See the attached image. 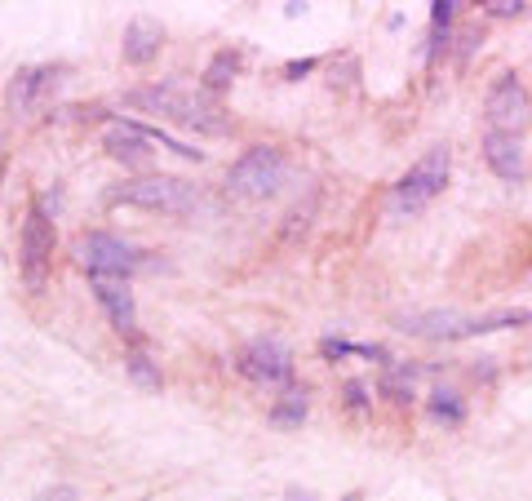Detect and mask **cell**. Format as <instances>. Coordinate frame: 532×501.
<instances>
[{
	"label": "cell",
	"instance_id": "obj_1",
	"mask_svg": "<svg viewBox=\"0 0 532 501\" xmlns=\"http://www.w3.org/2000/svg\"><path fill=\"white\" fill-rule=\"evenodd\" d=\"M125 107L151 111V116H165V120H178V125H191V129H200V134H227V129H231L227 111L204 94V89L173 85V80H165V85H147V89H129Z\"/></svg>",
	"mask_w": 532,
	"mask_h": 501
},
{
	"label": "cell",
	"instance_id": "obj_2",
	"mask_svg": "<svg viewBox=\"0 0 532 501\" xmlns=\"http://www.w3.org/2000/svg\"><path fill=\"white\" fill-rule=\"evenodd\" d=\"M111 204H133V209H151V213H173V218H187L196 213L200 191L187 178H169V173H151V178L125 182V187L111 191Z\"/></svg>",
	"mask_w": 532,
	"mask_h": 501
},
{
	"label": "cell",
	"instance_id": "obj_3",
	"mask_svg": "<svg viewBox=\"0 0 532 501\" xmlns=\"http://www.w3.org/2000/svg\"><path fill=\"white\" fill-rule=\"evenodd\" d=\"M448 165H453L448 147H431V151H426V156L395 182V191H391V213H417V209H426V204H431L439 191H444Z\"/></svg>",
	"mask_w": 532,
	"mask_h": 501
},
{
	"label": "cell",
	"instance_id": "obj_4",
	"mask_svg": "<svg viewBox=\"0 0 532 501\" xmlns=\"http://www.w3.org/2000/svg\"><path fill=\"white\" fill-rule=\"evenodd\" d=\"M284 182V151L280 147H249L227 173V191L240 200H266Z\"/></svg>",
	"mask_w": 532,
	"mask_h": 501
},
{
	"label": "cell",
	"instance_id": "obj_5",
	"mask_svg": "<svg viewBox=\"0 0 532 501\" xmlns=\"http://www.w3.org/2000/svg\"><path fill=\"white\" fill-rule=\"evenodd\" d=\"M71 253H76V262L89 271V280H125L129 271H138V249L107 231L76 235Z\"/></svg>",
	"mask_w": 532,
	"mask_h": 501
},
{
	"label": "cell",
	"instance_id": "obj_6",
	"mask_svg": "<svg viewBox=\"0 0 532 501\" xmlns=\"http://www.w3.org/2000/svg\"><path fill=\"white\" fill-rule=\"evenodd\" d=\"M484 111H488V120H493V134L519 138L528 129V120H532V98H528L524 80H519V76H501L497 85L488 89Z\"/></svg>",
	"mask_w": 532,
	"mask_h": 501
},
{
	"label": "cell",
	"instance_id": "obj_7",
	"mask_svg": "<svg viewBox=\"0 0 532 501\" xmlns=\"http://www.w3.org/2000/svg\"><path fill=\"white\" fill-rule=\"evenodd\" d=\"M49 262H54V222H49V213L40 204H32L23 222V280L32 289H45Z\"/></svg>",
	"mask_w": 532,
	"mask_h": 501
},
{
	"label": "cell",
	"instance_id": "obj_8",
	"mask_svg": "<svg viewBox=\"0 0 532 501\" xmlns=\"http://www.w3.org/2000/svg\"><path fill=\"white\" fill-rule=\"evenodd\" d=\"M235 364H240V373L249 377V382H266V386L289 382V373H293L289 351H284L280 342H271V337H258V342H249Z\"/></svg>",
	"mask_w": 532,
	"mask_h": 501
},
{
	"label": "cell",
	"instance_id": "obj_9",
	"mask_svg": "<svg viewBox=\"0 0 532 501\" xmlns=\"http://www.w3.org/2000/svg\"><path fill=\"white\" fill-rule=\"evenodd\" d=\"M58 76H63L58 67H23L14 80H9V111H14V116L36 111L40 102L58 89Z\"/></svg>",
	"mask_w": 532,
	"mask_h": 501
},
{
	"label": "cell",
	"instance_id": "obj_10",
	"mask_svg": "<svg viewBox=\"0 0 532 501\" xmlns=\"http://www.w3.org/2000/svg\"><path fill=\"white\" fill-rule=\"evenodd\" d=\"M89 284H94L98 306L107 311V320L116 324L120 333H133V329H138V306H133V293H129L125 280H89Z\"/></svg>",
	"mask_w": 532,
	"mask_h": 501
},
{
	"label": "cell",
	"instance_id": "obj_11",
	"mask_svg": "<svg viewBox=\"0 0 532 501\" xmlns=\"http://www.w3.org/2000/svg\"><path fill=\"white\" fill-rule=\"evenodd\" d=\"M102 151H107L111 160H120V165H142V160L151 156V138L142 134L133 120H116V125L102 134Z\"/></svg>",
	"mask_w": 532,
	"mask_h": 501
},
{
	"label": "cell",
	"instance_id": "obj_12",
	"mask_svg": "<svg viewBox=\"0 0 532 501\" xmlns=\"http://www.w3.org/2000/svg\"><path fill=\"white\" fill-rule=\"evenodd\" d=\"M484 160H488V169L506 182H519L528 173L524 147H519V138H510V134H488L484 138Z\"/></svg>",
	"mask_w": 532,
	"mask_h": 501
},
{
	"label": "cell",
	"instance_id": "obj_13",
	"mask_svg": "<svg viewBox=\"0 0 532 501\" xmlns=\"http://www.w3.org/2000/svg\"><path fill=\"white\" fill-rule=\"evenodd\" d=\"M160 40H165L160 23H151V18H133V23L125 27V45H120V54H125V63H133V67H147L151 58L160 54Z\"/></svg>",
	"mask_w": 532,
	"mask_h": 501
},
{
	"label": "cell",
	"instance_id": "obj_14",
	"mask_svg": "<svg viewBox=\"0 0 532 501\" xmlns=\"http://www.w3.org/2000/svg\"><path fill=\"white\" fill-rule=\"evenodd\" d=\"M470 315L462 311H417V315H404L399 329L404 333H417V337H462Z\"/></svg>",
	"mask_w": 532,
	"mask_h": 501
},
{
	"label": "cell",
	"instance_id": "obj_15",
	"mask_svg": "<svg viewBox=\"0 0 532 501\" xmlns=\"http://www.w3.org/2000/svg\"><path fill=\"white\" fill-rule=\"evenodd\" d=\"M235 67H240V58H235V54H218V58H213L209 71H204V94H218V89H227L231 76H235Z\"/></svg>",
	"mask_w": 532,
	"mask_h": 501
},
{
	"label": "cell",
	"instance_id": "obj_16",
	"mask_svg": "<svg viewBox=\"0 0 532 501\" xmlns=\"http://www.w3.org/2000/svg\"><path fill=\"white\" fill-rule=\"evenodd\" d=\"M306 417V395L302 391H289L280 404L271 408V426H302Z\"/></svg>",
	"mask_w": 532,
	"mask_h": 501
},
{
	"label": "cell",
	"instance_id": "obj_17",
	"mask_svg": "<svg viewBox=\"0 0 532 501\" xmlns=\"http://www.w3.org/2000/svg\"><path fill=\"white\" fill-rule=\"evenodd\" d=\"M129 373L138 377V382L147 386V391H160V373H156V368H151V360H147V355H129Z\"/></svg>",
	"mask_w": 532,
	"mask_h": 501
},
{
	"label": "cell",
	"instance_id": "obj_18",
	"mask_svg": "<svg viewBox=\"0 0 532 501\" xmlns=\"http://www.w3.org/2000/svg\"><path fill=\"white\" fill-rule=\"evenodd\" d=\"M431 413H435V417H448V422H462V404H457V395H448V391L435 395Z\"/></svg>",
	"mask_w": 532,
	"mask_h": 501
},
{
	"label": "cell",
	"instance_id": "obj_19",
	"mask_svg": "<svg viewBox=\"0 0 532 501\" xmlns=\"http://www.w3.org/2000/svg\"><path fill=\"white\" fill-rule=\"evenodd\" d=\"M484 9H493V14H497V18H515V14H524V9H528V5H524V0H488V5H484Z\"/></svg>",
	"mask_w": 532,
	"mask_h": 501
},
{
	"label": "cell",
	"instance_id": "obj_20",
	"mask_svg": "<svg viewBox=\"0 0 532 501\" xmlns=\"http://www.w3.org/2000/svg\"><path fill=\"white\" fill-rule=\"evenodd\" d=\"M36 501H80V493H76V488H67V484H58V488H45Z\"/></svg>",
	"mask_w": 532,
	"mask_h": 501
},
{
	"label": "cell",
	"instance_id": "obj_21",
	"mask_svg": "<svg viewBox=\"0 0 532 501\" xmlns=\"http://www.w3.org/2000/svg\"><path fill=\"white\" fill-rule=\"evenodd\" d=\"M431 9H435V23H448V18H453L462 5H457V0H435Z\"/></svg>",
	"mask_w": 532,
	"mask_h": 501
},
{
	"label": "cell",
	"instance_id": "obj_22",
	"mask_svg": "<svg viewBox=\"0 0 532 501\" xmlns=\"http://www.w3.org/2000/svg\"><path fill=\"white\" fill-rule=\"evenodd\" d=\"M289 501H315V493H298V488H293V493H289Z\"/></svg>",
	"mask_w": 532,
	"mask_h": 501
},
{
	"label": "cell",
	"instance_id": "obj_23",
	"mask_svg": "<svg viewBox=\"0 0 532 501\" xmlns=\"http://www.w3.org/2000/svg\"><path fill=\"white\" fill-rule=\"evenodd\" d=\"M0 182H5V151H0Z\"/></svg>",
	"mask_w": 532,
	"mask_h": 501
}]
</instances>
